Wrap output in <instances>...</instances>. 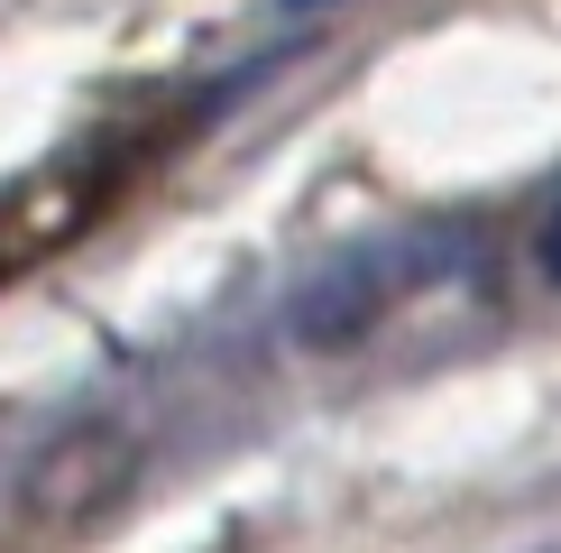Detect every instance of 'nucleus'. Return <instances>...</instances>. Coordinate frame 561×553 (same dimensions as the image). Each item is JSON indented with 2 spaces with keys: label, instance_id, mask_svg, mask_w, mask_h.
I'll return each instance as SVG.
<instances>
[{
  "label": "nucleus",
  "instance_id": "1",
  "mask_svg": "<svg viewBox=\"0 0 561 553\" xmlns=\"http://www.w3.org/2000/svg\"><path fill=\"white\" fill-rule=\"evenodd\" d=\"M543 268H552V286H561V213L543 222Z\"/></svg>",
  "mask_w": 561,
  "mask_h": 553
}]
</instances>
